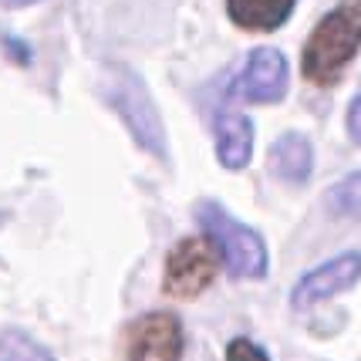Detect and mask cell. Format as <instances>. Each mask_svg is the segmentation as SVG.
I'll use <instances>...</instances> for the list:
<instances>
[{
    "mask_svg": "<svg viewBox=\"0 0 361 361\" xmlns=\"http://www.w3.org/2000/svg\"><path fill=\"white\" fill-rule=\"evenodd\" d=\"M361 47V0H341L321 17L300 51V75L317 85H338Z\"/></svg>",
    "mask_w": 361,
    "mask_h": 361,
    "instance_id": "1",
    "label": "cell"
},
{
    "mask_svg": "<svg viewBox=\"0 0 361 361\" xmlns=\"http://www.w3.org/2000/svg\"><path fill=\"white\" fill-rule=\"evenodd\" d=\"M196 223L203 226V236H209V243L216 247L223 267H226V274L233 281H260V277H267L270 270L267 243L253 226L230 216L216 200H203L196 206Z\"/></svg>",
    "mask_w": 361,
    "mask_h": 361,
    "instance_id": "2",
    "label": "cell"
},
{
    "mask_svg": "<svg viewBox=\"0 0 361 361\" xmlns=\"http://www.w3.org/2000/svg\"><path fill=\"white\" fill-rule=\"evenodd\" d=\"M109 105L118 111V118L126 122V128L135 135L145 152H152L156 159H166V128H162V115H159L152 94L145 88V81L135 71L115 68L109 81Z\"/></svg>",
    "mask_w": 361,
    "mask_h": 361,
    "instance_id": "3",
    "label": "cell"
},
{
    "mask_svg": "<svg viewBox=\"0 0 361 361\" xmlns=\"http://www.w3.org/2000/svg\"><path fill=\"white\" fill-rule=\"evenodd\" d=\"M220 270V253L209 243V236H183L166 253L162 290L176 300H196L213 287Z\"/></svg>",
    "mask_w": 361,
    "mask_h": 361,
    "instance_id": "4",
    "label": "cell"
},
{
    "mask_svg": "<svg viewBox=\"0 0 361 361\" xmlns=\"http://www.w3.org/2000/svg\"><path fill=\"white\" fill-rule=\"evenodd\" d=\"M186 334L183 321L173 311H149L139 314L126 328V361H183Z\"/></svg>",
    "mask_w": 361,
    "mask_h": 361,
    "instance_id": "5",
    "label": "cell"
},
{
    "mask_svg": "<svg viewBox=\"0 0 361 361\" xmlns=\"http://www.w3.org/2000/svg\"><path fill=\"white\" fill-rule=\"evenodd\" d=\"M290 68L277 47H257L243 64L240 78L233 85V98L250 102V105H277L287 94Z\"/></svg>",
    "mask_w": 361,
    "mask_h": 361,
    "instance_id": "6",
    "label": "cell"
},
{
    "mask_svg": "<svg viewBox=\"0 0 361 361\" xmlns=\"http://www.w3.org/2000/svg\"><path fill=\"white\" fill-rule=\"evenodd\" d=\"M358 277H361V253L345 250V253H338V257H331L328 264L307 270V274L294 283L290 304H294L298 311H307V307H314L321 300L345 294L348 287H355Z\"/></svg>",
    "mask_w": 361,
    "mask_h": 361,
    "instance_id": "7",
    "label": "cell"
},
{
    "mask_svg": "<svg viewBox=\"0 0 361 361\" xmlns=\"http://www.w3.org/2000/svg\"><path fill=\"white\" fill-rule=\"evenodd\" d=\"M213 126H216V159H220V166L230 169V173L247 169L253 159V122L240 111L223 109Z\"/></svg>",
    "mask_w": 361,
    "mask_h": 361,
    "instance_id": "8",
    "label": "cell"
},
{
    "mask_svg": "<svg viewBox=\"0 0 361 361\" xmlns=\"http://www.w3.org/2000/svg\"><path fill=\"white\" fill-rule=\"evenodd\" d=\"M270 173L283 179V183H290V186H304L311 173H314V149H311V142L307 135H300V132H283L281 139L270 145Z\"/></svg>",
    "mask_w": 361,
    "mask_h": 361,
    "instance_id": "9",
    "label": "cell"
},
{
    "mask_svg": "<svg viewBox=\"0 0 361 361\" xmlns=\"http://www.w3.org/2000/svg\"><path fill=\"white\" fill-rule=\"evenodd\" d=\"M298 0H226V14L240 31L267 34L287 24Z\"/></svg>",
    "mask_w": 361,
    "mask_h": 361,
    "instance_id": "10",
    "label": "cell"
},
{
    "mask_svg": "<svg viewBox=\"0 0 361 361\" xmlns=\"http://www.w3.org/2000/svg\"><path fill=\"white\" fill-rule=\"evenodd\" d=\"M0 361H58V358H54L51 348H44L34 334L7 328L0 334Z\"/></svg>",
    "mask_w": 361,
    "mask_h": 361,
    "instance_id": "11",
    "label": "cell"
},
{
    "mask_svg": "<svg viewBox=\"0 0 361 361\" xmlns=\"http://www.w3.org/2000/svg\"><path fill=\"white\" fill-rule=\"evenodd\" d=\"M331 209L338 216H358L361 213V173L345 179L341 186L331 192Z\"/></svg>",
    "mask_w": 361,
    "mask_h": 361,
    "instance_id": "12",
    "label": "cell"
},
{
    "mask_svg": "<svg viewBox=\"0 0 361 361\" xmlns=\"http://www.w3.org/2000/svg\"><path fill=\"white\" fill-rule=\"evenodd\" d=\"M226 361H270V355L250 338H233L226 345Z\"/></svg>",
    "mask_w": 361,
    "mask_h": 361,
    "instance_id": "13",
    "label": "cell"
},
{
    "mask_svg": "<svg viewBox=\"0 0 361 361\" xmlns=\"http://www.w3.org/2000/svg\"><path fill=\"white\" fill-rule=\"evenodd\" d=\"M348 135L355 139V145L361 149V94L348 105Z\"/></svg>",
    "mask_w": 361,
    "mask_h": 361,
    "instance_id": "14",
    "label": "cell"
},
{
    "mask_svg": "<svg viewBox=\"0 0 361 361\" xmlns=\"http://www.w3.org/2000/svg\"><path fill=\"white\" fill-rule=\"evenodd\" d=\"M37 0H0V7H7V11H17V7H31Z\"/></svg>",
    "mask_w": 361,
    "mask_h": 361,
    "instance_id": "15",
    "label": "cell"
}]
</instances>
